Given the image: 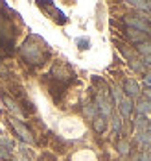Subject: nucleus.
I'll use <instances>...</instances> for the list:
<instances>
[{"instance_id": "obj_22", "label": "nucleus", "mask_w": 151, "mask_h": 161, "mask_svg": "<svg viewBox=\"0 0 151 161\" xmlns=\"http://www.w3.org/2000/svg\"><path fill=\"white\" fill-rule=\"evenodd\" d=\"M146 83H148V87H151V72L146 74Z\"/></svg>"}, {"instance_id": "obj_1", "label": "nucleus", "mask_w": 151, "mask_h": 161, "mask_svg": "<svg viewBox=\"0 0 151 161\" xmlns=\"http://www.w3.org/2000/svg\"><path fill=\"white\" fill-rule=\"evenodd\" d=\"M8 120H9L11 128L15 130V133L18 135V139H20V141H24V143H30V145L35 141V139H33V133L28 130V126H26V124H22L18 119H15V117H9Z\"/></svg>"}, {"instance_id": "obj_10", "label": "nucleus", "mask_w": 151, "mask_h": 161, "mask_svg": "<svg viewBox=\"0 0 151 161\" xmlns=\"http://www.w3.org/2000/svg\"><path fill=\"white\" fill-rule=\"evenodd\" d=\"M136 50H138L140 54H144V56L148 58V56H151V43H148V41H144V43L136 45Z\"/></svg>"}, {"instance_id": "obj_11", "label": "nucleus", "mask_w": 151, "mask_h": 161, "mask_svg": "<svg viewBox=\"0 0 151 161\" xmlns=\"http://www.w3.org/2000/svg\"><path fill=\"white\" fill-rule=\"evenodd\" d=\"M105 124H107V122H105V117L98 115V117L94 119V130H96L98 133H101V131L105 130Z\"/></svg>"}, {"instance_id": "obj_7", "label": "nucleus", "mask_w": 151, "mask_h": 161, "mask_svg": "<svg viewBox=\"0 0 151 161\" xmlns=\"http://www.w3.org/2000/svg\"><path fill=\"white\" fill-rule=\"evenodd\" d=\"M2 100H4V104H6V108L9 109V111L17 113V115H22V109L18 108V104L13 100L11 97H8V95H2Z\"/></svg>"}, {"instance_id": "obj_6", "label": "nucleus", "mask_w": 151, "mask_h": 161, "mask_svg": "<svg viewBox=\"0 0 151 161\" xmlns=\"http://www.w3.org/2000/svg\"><path fill=\"white\" fill-rule=\"evenodd\" d=\"M118 109H120V115L123 117V119H129L131 117V111H133V102H131V98L123 97L120 102H118Z\"/></svg>"}, {"instance_id": "obj_2", "label": "nucleus", "mask_w": 151, "mask_h": 161, "mask_svg": "<svg viewBox=\"0 0 151 161\" xmlns=\"http://www.w3.org/2000/svg\"><path fill=\"white\" fill-rule=\"evenodd\" d=\"M22 56L26 58L28 63H43V52L39 47H33L32 41H26L22 47Z\"/></svg>"}, {"instance_id": "obj_3", "label": "nucleus", "mask_w": 151, "mask_h": 161, "mask_svg": "<svg viewBox=\"0 0 151 161\" xmlns=\"http://www.w3.org/2000/svg\"><path fill=\"white\" fill-rule=\"evenodd\" d=\"M123 20H125V24H127L129 28H133V30H138V32H142V33L151 32V24L144 19V17L127 15V17H123Z\"/></svg>"}, {"instance_id": "obj_14", "label": "nucleus", "mask_w": 151, "mask_h": 161, "mask_svg": "<svg viewBox=\"0 0 151 161\" xmlns=\"http://www.w3.org/2000/svg\"><path fill=\"white\" fill-rule=\"evenodd\" d=\"M134 126H136L138 130H146V128H148V124H146V117H144V115H136Z\"/></svg>"}, {"instance_id": "obj_8", "label": "nucleus", "mask_w": 151, "mask_h": 161, "mask_svg": "<svg viewBox=\"0 0 151 161\" xmlns=\"http://www.w3.org/2000/svg\"><path fill=\"white\" fill-rule=\"evenodd\" d=\"M136 113L138 115H149L151 113V102L146 98V100H138V104H136Z\"/></svg>"}, {"instance_id": "obj_19", "label": "nucleus", "mask_w": 151, "mask_h": 161, "mask_svg": "<svg viewBox=\"0 0 151 161\" xmlns=\"http://www.w3.org/2000/svg\"><path fill=\"white\" fill-rule=\"evenodd\" d=\"M0 145L4 146V148H8V150H13V145H11L6 137H2V133H0Z\"/></svg>"}, {"instance_id": "obj_9", "label": "nucleus", "mask_w": 151, "mask_h": 161, "mask_svg": "<svg viewBox=\"0 0 151 161\" xmlns=\"http://www.w3.org/2000/svg\"><path fill=\"white\" fill-rule=\"evenodd\" d=\"M127 35H129V39H131L133 43H136V45H140V43H144V41H146V33L138 32V30H133V28H129V30H127Z\"/></svg>"}, {"instance_id": "obj_5", "label": "nucleus", "mask_w": 151, "mask_h": 161, "mask_svg": "<svg viewBox=\"0 0 151 161\" xmlns=\"http://www.w3.org/2000/svg\"><path fill=\"white\" fill-rule=\"evenodd\" d=\"M123 93L127 98H136L140 95V85L136 83L134 80H127L123 83Z\"/></svg>"}, {"instance_id": "obj_17", "label": "nucleus", "mask_w": 151, "mask_h": 161, "mask_svg": "<svg viewBox=\"0 0 151 161\" xmlns=\"http://www.w3.org/2000/svg\"><path fill=\"white\" fill-rule=\"evenodd\" d=\"M118 152H120V154H129V143L120 141V143H118Z\"/></svg>"}, {"instance_id": "obj_4", "label": "nucleus", "mask_w": 151, "mask_h": 161, "mask_svg": "<svg viewBox=\"0 0 151 161\" xmlns=\"http://www.w3.org/2000/svg\"><path fill=\"white\" fill-rule=\"evenodd\" d=\"M96 108H98V111L101 113V117H105V119H109L111 117V98L103 97V95H98L96 97Z\"/></svg>"}, {"instance_id": "obj_15", "label": "nucleus", "mask_w": 151, "mask_h": 161, "mask_svg": "<svg viewBox=\"0 0 151 161\" xmlns=\"http://www.w3.org/2000/svg\"><path fill=\"white\" fill-rule=\"evenodd\" d=\"M113 95H114V102H116V104L125 97V95H123V91H122L120 87H116V85H113Z\"/></svg>"}, {"instance_id": "obj_12", "label": "nucleus", "mask_w": 151, "mask_h": 161, "mask_svg": "<svg viewBox=\"0 0 151 161\" xmlns=\"http://www.w3.org/2000/svg\"><path fill=\"white\" fill-rule=\"evenodd\" d=\"M111 122H113V131H114L116 135H120V131H122V120H120V117L114 115V117L111 119Z\"/></svg>"}, {"instance_id": "obj_16", "label": "nucleus", "mask_w": 151, "mask_h": 161, "mask_svg": "<svg viewBox=\"0 0 151 161\" xmlns=\"http://www.w3.org/2000/svg\"><path fill=\"white\" fill-rule=\"evenodd\" d=\"M0 159H4V161L11 159V150H8V148H4L2 145H0Z\"/></svg>"}, {"instance_id": "obj_24", "label": "nucleus", "mask_w": 151, "mask_h": 161, "mask_svg": "<svg viewBox=\"0 0 151 161\" xmlns=\"http://www.w3.org/2000/svg\"><path fill=\"white\" fill-rule=\"evenodd\" d=\"M15 161H18V159H15Z\"/></svg>"}, {"instance_id": "obj_18", "label": "nucleus", "mask_w": 151, "mask_h": 161, "mask_svg": "<svg viewBox=\"0 0 151 161\" xmlns=\"http://www.w3.org/2000/svg\"><path fill=\"white\" fill-rule=\"evenodd\" d=\"M76 43H78V47H79V48H83V50H87V48H88V45H90V41H88L87 37H83V39H81V37H79V39H76Z\"/></svg>"}, {"instance_id": "obj_21", "label": "nucleus", "mask_w": 151, "mask_h": 161, "mask_svg": "<svg viewBox=\"0 0 151 161\" xmlns=\"http://www.w3.org/2000/svg\"><path fill=\"white\" fill-rule=\"evenodd\" d=\"M144 93H146V97H148V100L151 102V87H146V91H144Z\"/></svg>"}, {"instance_id": "obj_13", "label": "nucleus", "mask_w": 151, "mask_h": 161, "mask_svg": "<svg viewBox=\"0 0 151 161\" xmlns=\"http://www.w3.org/2000/svg\"><path fill=\"white\" fill-rule=\"evenodd\" d=\"M133 8H136V9H142V11H148V2H144V0H131L129 2Z\"/></svg>"}, {"instance_id": "obj_20", "label": "nucleus", "mask_w": 151, "mask_h": 161, "mask_svg": "<svg viewBox=\"0 0 151 161\" xmlns=\"http://www.w3.org/2000/svg\"><path fill=\"white\" fill-rule=\"evenodd\" d=\"M8 43V32H4L2 28H0V47H4Z\"/></svg>"}, {"instance_id": "obj_23", "label": "nucleus", "mask_w": 151, "mask_h": 161, "mask_svg": "<svg viewBox=\"0 0 151 161\" xmlns=\"http://www.w3.org/2000/svg\"><path fill=\"white\" fill-rule=\"evenodd\" d=\"M144 63H146V65H151V56H148V58H146V61H144Z\"/></svg>"}]
</instances>
